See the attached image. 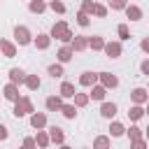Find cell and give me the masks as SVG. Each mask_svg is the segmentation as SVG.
I'll use <instances>...</instances> for the list:
<instances>
[{"label": "cell", "mask_w": 149, "mask_h": 149, "mask_svg": "<svg viewBox=\"0 0 149 149\" xmlns=\"http://www.w3.org/2000/svg\"><path fill=\"white\" fill-rule=\"evenodd\" d=\"M142 47H144V49L149 51V40H144V42H142Z\"/></svg>", "instance_id": "1f68e13d"}, {"label": "cell", "mask_w": 149, "mask_h": 149, "mask_svg": "<svg viewBox=\"0 0 149 149\" xmlns=\"http://www.w3.org/2000/svg\"><path fill=\"white\" fill-rule=\"evenodd\" d=\"M133 98H135V100H144V91H140V88H137V91L133 93Z\"/></svg>", "instance_id": "44dd1931"}, {"label": "cell", "mask_w": 149, "mask_h": 149, "mask_svg": "<svg viewBox=\"0 0 149 149\" xmlns=\"http://www.w3.org/2000/svg\"><path fill=\"white\" fill-rule=\"evenodd\" d=\"M26 112H30V102H28V100H21V102L16 105V116H19V114H26Z\"/></svg>", "instance_id": "3957f363"}, {"label": "cell", "mask_w": 149, "mask_h": 149, "mask_svg": "<svg viewBox=\"0 0 149 149\" xmlns=\"http://www.w3.org/2000/svg\"><path fill=\"white\" fill-rule=\"evenodd\" d=\"M140 114H142V109H140V107H133V109H130V116H133V119H137Z\"/></svg>", "instance_id": "603a6c76"}, {"label": "cell", "mask_w": 149, "mask_h": 149, "mask_svg": "<svg viewBox=\"0 0 149 149\" xmlns=\"http://www.w3.org/2000/svg\"><path fill=\"white\" fill-rule=\"evenodd\" d=\"M102 95H105V91H102V88H95V91H93V98H98V100H100Z\"/></svg>", "instance_id": "484cf974"}, {"label": "cell", "mask_w": 149, "mask_h": 149, "mask_svg": "<svg viewBox=\"0 0 149 149\" xmlns=\"http://www.w3.org/2000/svg\"><path fill=\"white\" fill-rule=\"evenodd\" d=\"M112 2V7H123V0H109Z\"/></svg>", "instance_id": "f1b7e54d"}, {"label": "cell", "mask_w": 149, "mask_h": 149, "mask_svg": "<svg viewBox=\"0 0 149 149\" xmlns=\"http://www.w3.org/2000/svg\"><path fill=\"white\" fill-rule=\"evenodd\" d=\"M51 137H54V140H63V133H61V128H51Z\"/></svg>", "instance_id": "5bb4252c"}, {"label": "cell", "mask_w": 149, "mask_h": 149, "mask_svg": "<svg viewBox=\"0 0 149 149\" xmlns=\"http://www.w3.org/2000/svg\"><path fill=\"white\" fill-rule=\"evenodd\" d=\"M95 149H107V140H105V137H100V140L95 142Z\"/></svg>", "instance_id": "9a60e30c"}, {"label": "cell", "mask_w": 149, "mask_h": 149, "mask_svg": "<svg viewBox=\"0 0 149 149\" xmlns=\"http://www.w3.org/2000/svg\"><path fill=\"white\" fill-rule=\"evenodd\" d=\"M119 51H121L119 44H107V54H109V56H119Z\"/></svg>", "instance_id": "5b68a950"}, {"label": "cell", "mask_w": 149, "mask_h": 149, "mask_svg": "<svg viewBox=\"0 0 149 149\" xmlns=\"http://www.w3.org/2000/svg\"><path fill=\"white\" fill-rule=\"evenodd\" d=\"M51 7H54V9H56V12H63V9H65V7H63V5H61V2H51Z\"/></svg>", "instance_id": "4316f807"}, {"label": "cell", "mask_w": 149, "mask_h": 149, "mask_svg": "<svg viewBox=\"0 0 149 149\" xmlns=\"http://www.w3.org/2000/svg\"><path fill=\"white\" fill-rule=\"evenodd\" d=\"M47 44H49V40H47L44 35H40V40H37V47H42V49H44Z\"/></svg>", "instance_id": "e0dca14e"}, {"label": "cell", "mask_w": 149, "mask_h": 149, "mask_svg": "<svg viewBox=\"0 0 149 149\" xmlns=\"http://www.w3.org/2000/svg\"><path fill=\"white\" fill-rule=\"evenodd\" d=\"M58 58H61V61H70V49H61Z\"/></svg>", "instance_id": "7c38bea8"}, {"label": "cell", "mask_w": 149, "mask_h": 149, "mask_svg": "<svg viewBox=\"0 0 149 149\" xmlns=\"http://www.w3.org/2000/svg\"><path fill=\"white\" fill-rule=\"evenodd\" d=\"M93 79H95V77H91V74H84V77H81V84H91Z\"/></svg>", "instance_id": "cb8c5ba5"}, {"label": "cell", "mask_w": 149, "mask_h": 149, "mask_svg": "<svg viewBox=\"0 0 149 149\" xmlns=\"http://www.w3.org/2000/svg\"><path fill=\"white\" fill-rule=\"evenodd\" d=\"M133 149H144V144H142V142H135V144H133Z\"/></svg>", "instance_id": "4dcf8cb0"}, {"label": "cell", "mask_w": 149, "mask_h": 149, "mask_svg": "<svg viewBox=\"0 0 149 149\" xmlns=\"http://www.w3.org/2000/svg\"><path fill=\"white\" fill-rule=\"evenodd\" d=\"M63 114L65 116H74V107H63Z\"/></svg>", "instance_id": "7402d4cb"}, {"label": "cell", "mask_w": 149, "mask_h": 149, "mask_svg": "<svg viewBox=\"0 0 149 149\" xmlns=\"http://www.w3.org/2000/svg\"><path fill=\"white\" fill-rule=\"evenodd\" d=\"M114 112H116V107H114V105H102V114H105V116H112Z\"/></svg>", "instance_id": "ba28073f"}, {"label": "cell", "mask_w": 149, "mask_h": 149, "mask_svg": "<svg viewBox=\"0 0 149 149\" xmlns=\"http://www.w3.org/2000/svg\"><path fill=\"white\" fill-rule=\"evenodd\" d=\"M33 126H44V116H42V114L33 116Z\"/></svg>", "instance_id": "4fadbf2b"}, {"label": "cell", "mask_w": 149, "mask_h": 149, "mask_svg": "<svg viewBox=\"0 0 149 149\" xmlns=\"http://www.w3.org/2000/svg\"><path fill=\"white\" fill-rule=\"evenodd\" d=\"M28 86H30V88H35V86H40V81H37L35 77H28Z\"/></svg>", "instance_id": "ffe728a7"}, {"label": "cell", "mask_w": 149, "mask_h": 149, "mask_svg": "<svg viewBox=\"0 0 149 149\" xmlns=\"http://www.w3.org/2000/svg\"><path fill=\"white\" fill-rule=\"evenodd\" d=\"M128 16L130 19H140V9L137 7H128Z\"/></svg>", "instance_id": "30bf717a"}, {"label": "cell", "mask_w": 149, "mask_h": 149, "mask_svg": "<svg viewBox=\"0 0 149 149\" xmlns=\"http://www.w3.org/2000/svg\"><path fill=\"white\" fill-rule=\"evenodd\" d=\"M0 47L5 49V54H7V56H14V47H12L9 42H0Z\"/></svg>", "instance_id": "8992f818"}, {"label": "cell", "mask_w": 149, "mask_h": 149, "mask_svg": "<svg viewBox=\"0 0 149 149\" xmlns=\"http://www.w3.org/2000/svg\"><path fill=\"white\" fill-rule=\"evenodd\" d=\"M63 95H74V88H72V84H63Z\"/></svg>", "instance_id": "9c48e42d"}, {"label": "cell", "mask_w": 149, "mask_h": 149, "mask_svg": "<svg viewBox=\"0 0 149 149\" xmlns=\"http://www.w3.org/2000/svg\"><path fill=\"white\" fill-rule=\"evenodd\" d=\"M49 72H51V74H54V77H58V74H61V72H63V70H61V68H58V65H51V68H49Z\"/></svg>", "instance_id": "ac0fdd59"}, {"label": "cell", "mask_w": 149, "mask_h": 149, "mask_svg": "<svg viewBox=\"0 0 149 149\" xmlns=\"http://www.w3.org/2000/svg\"><path fill=\"white\" fill-rule=\"evenodd\" d=\"M7 137V130H5V126H0V140H5Z\"/></svg>", "instance_id": "f546056e"}, {"label": "cell", "mask_w": 149, "mask_h": 149, "mask_svg": "<svg viewBox=\"0 0 149 149\" xmlns=\"http://www.w3.org/2000/svg\"><path fill=\"white\" fill-rule=\"evenodd\" d=\"M119 33H121V37H128V28H126V26H121V28H119Z\"/></svg>", "instance_id": "83f0119b"}, {"label": "cell", "mask_w": 149, "mask_h": 149, "mask_svg": "<svg viewBox=\"0 0 149 149\" xmlns=\"http://www.w3.org/2000/svg\"><path fill=\"white\" fill-rule=\"evenodd\" d=\"M5 95H7L9 100H14V98H16V91H14V86H7V88H5Z\"/></svg>", "instance_id": "8fae6325"}, {"label": "cell", "mask_w": 149, "mask_h": 149, "mask_svg": "<svg viewBox=\"0 0 149 149\" xmlns=\"http://www.w3.org/2000/svg\"><path fill=\"white\" fill-rule=\"evenodd\" d=\"M9 74H12V81H23V79H26V77H23V72H21V70H16V68H14Z\"/></svg>", "instance_id": "277c9868"}, {"label": "cell", "mask_w": 149, "mask_h": 149, "mask_svg": "<svg viewBox=\"0 0 149 149\" xmlns=\"http://www.w3.org/2000/svg\"><path fill=\"white\" fill-rule=\"evenodd\" d=\"M58 35H63L61 40H70V33L65 30V26H63V23H58V26H54V37H58Z\"/></svg>", "instance_id": "6da1fadb"}, {"label": "cell", "mask_w": 149, "mask_h": 149, "mask_svg": "<svg viewBox=\"0 0 149 149\" xmlns=\"http://www.w3.org/2000/svg\"><path fill=\"white\" fill-rule=\"evenodd\" d=\"M16 40H19L21 44H28V42H30V37H28V30H26V28H16Z\"/></svg>", "instance_id": "7a4b0ae2"}, {"label": "cell", "mask_w": 149, "mask_h": 149, "mask_svg": "<svg viewBox=\"0 0 149 149\" xmlns=\"http://www.w3.org/2000/svg\"><path fill=\"white\" fill-rule=\"evenodd\" d=\"M30 9H33V12H42V9H44V5H42V2H33V5H30Z\"/></svg>", "instance_id": "2e32d148"}, {"label": "cell", "mask_w": 149, "mask_h": 149, "mask_svg": "<svg viewBox=\"0 0 149 149\" xmlns=\"http://www.w3.org/2000/svg\"><path fill=\"white\" fill-rule=\"evenodd\" d=\"M105 84H107V86H114V84H116V79H114V77H109V74H107V77H105Z\"/></svg>", "instance_id": "d4e9b609"}, {"label": "cell", "mask_w": 149, "mask_h": 149, "mask_svg": "<svg viewBox=\"0 0 149 149\" xmlns=\"http://www.w3.org/2000/svg\"><path fill=\"white\" fill-rule=\"evenodd\" d=\"M47 107H49V109H56V107H61V100H58V98H49V100H47Z\"/></svg>", "instance_id": "52a82bcc"}, {"label": "cell", "mask_w": 149, "mask_h": 149, "mask_svg": "<svg viewBox=\"0 0 149 149\" xmlns=\"http://www.w3.org/2000/svg\"><path fill=\"white\" fill-rule=\"evenodd\" d=\"M142 70H144V72H149V63H144V65H142Z\"/></svg>", "instance_id": "d6a6232c"}, {"label": "cell", "mask_w": 149, "mask_h": 149, "mask_svg": "<svg viewBox=\"0 0 149 149\" xmlns=\"http://www.w3.org/2000/svg\"><path fill=\"white\" fill-rule=\"evenodd\" d=\"M121 133H123V128H121L119 123H114V126H112V135H121Z\"/></svg>", "instance_id": "d6986e66"}]
</instances>
